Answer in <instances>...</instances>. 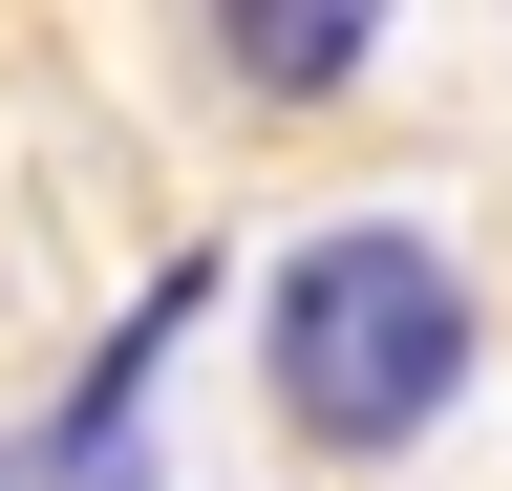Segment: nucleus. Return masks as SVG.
Here are the masks:
<instances>
[{
    "instance_id": "f257e3e1",
    "label": "nucleus",
    "mask_w": 512,
    "mask_h": 491,
    "mask_svg": "<svg viewBox=\"0 0 512 491\" xmlns=\"http://www.w3.org/2000/svg\"><path fill=\"white\" fill-rule=\"evenodd\" d=\"M256 385H278L299 449H427L470 406V257L406 214H342L256 278Z\"/></svg>"
},
{
    "instance_id": "f03ea898",
    "label": "nucleus",
    "mask_w": 512,
    "mask_h": 491,
    "mask_svg": "<svg viewBox=\"0 0 512 491\" xmlns=\"http://www.w3.org/2000/svg\"><path fill=\"white\" fill-rule=\"evenodd\" d=\"M171 342H192V278H150V299H128V342L86 363V406H64L0 491H150V363H171Z\"/></svg>"
},
{
    "instance_id": "7ed1b4c3",
    "label": "nucleus",
    "mask_w": 512,
    "mask_h": 491,
    "mask_svg": "<svg viewBox=\"0 0 512 491\" xmlns=\"http://www.w3.org/2000/svg\"><path fill=\"white\" fill-rule=\"evenodd\" d=\"M192 22H214V65H235L256 107H342L363 43H384V0H192Z\"/></svg>"
}]
</instances>
